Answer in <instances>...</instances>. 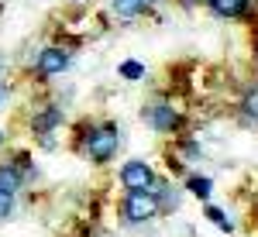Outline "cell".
Returning a JSON list of instances; mask_svg holds the SVG:
<instances>
[{
  "label": "cell",
  "instance_id": "cell-18",
  "mask_svg": "<svg viewBox=\"0 0 258 237\" xmlns=\"http://www.w3.org/2000/svg\"><path fill=\"white\" fill-rule=\"evenodd\" d=\"M0 72H4V62H0Z\"/></svg>",
  "mask_w": 258,
  "mask_h": 237
},
{
  "label": "cell",
  "instance_id": "cell-2",
  "mask_svg": "<svg viewBox=\"0 0 258 237\" xmlns=\"http://www.w3.org/2000/svg\"><path fill=\"white\" fill-rule=\"evenodd\" d=\"M159 210H162L159 193H148V189H135L120 203V217L127 223H148V220L159 217Z\"/></svg>",
  "mask_w": 258,
  "mask_h": 237
},
{
  "label": "cell",
  "instance_id": "cell-15",
  "mask_svg": "<svg viewBox=\"0 0 258 237\" xmlns=\"http://www.w3.org/2000/svg\"><path fill=\"white\" fill-rule=\"evenodd\" d=\"M152 4H162V0H145V7H152Z\"/></svg>",
  "mask_w": 258,
  "mask_h": 237
},
{
  "label": "cell",
  "instance_id": "cell-5",
  "mask_svg": "<svg viewBox=\"0 0 258 237\" xmlns=\"http://www.w3.org/2000/svg\"><path fill=\"white\" fill-rule=\"evenodd\" d=\"M145 120H148V124H152V131H159V134H172L179 124H182L179 110L169 103V100H155V103L145 110Z\"/></svg>",
  "mask_w": 258,
  "mask_h": 237
},
{
  "label": "cell",
  "instance_id": "cell-3",
  "mask_svg": "<svg viewBox=\"0 0 258 237\" xmlns=\"http://www.w3.org/2000/svg\"><path fill=\"white\" fill-rule=\"evenodd\" d=\"M120 186L127 189V193H135V189H148V193H159V179H155V169L148 165V162H124L120 165Z\"/></svg>",
  "mask_w": 258,
  "mask_h": 237
},
{
  "label": "cell",
  "instance_id": "cell-12",
  "mask_svg": "<svg viewBox=\"0 0 258 237\" xmlns=\"http://www.w3.org/2000/svg\"><path fill=\"white\" fill-rule=\"evenodd\" d=\"M207 220H210V223H217L220 230H231V220L224 217V210H217V206H207Z\"/></svg>",
  "mask_w": 258,
  "mask_h": 237
},
{
  "label": "cell",
  "instance_id": "cell-7",
  "mask_svg": "<svg viewBox=\"0 0 258 237\" xmlns=\"http://www.w3.org/2000/svg\"><path fill=\"white\" fill-rule=\"evenodd\" d=\"M207 7L224 21H241L248 14V0H207Z\"/></svg>",
  "mask_w": 258,
  "mask_h": 237
},
{
  "label": "cell",
  "instance_id": "cell-13",
  "mask_svg": "<svg viewBox=\"0 0 258 237\" xmlns=\"http://www.w3.org/2000/svg\"><path fill=\"white\" fill-rule=\"evenodd\" d=\"M14 213V193H4L0 189V220H7Z\"/></svg>",
  "mask_w": 258,
  "mask_h": 237
},
{
  "label": "cell",
  "instance_id": "cell-8",
  "mask_svg": "<svg viewBox=\"0 0 258 237\" xmlns=\"http://www.w3.org/2000/svg\"><path fill=\"white\" fill-rule=\"evenodd\" d=\"M21 182H24L21 165L18 162H4V165H0V189H4V193H18Z\"/></svg>",
  "mask_w": 258,
  "mask_h": 237
},
{
  "label": "cell",
  "instance_id": "cell-9",
  "mask_svg": "<svg viewBox=\"0 0 258 237\" xmlns=\"http://www.w3.org/2000/svg\"><path fill=\"white\" fill-rule=\"evenodd\" d=\"M110 7H114V14L117 18H138L141 11H145V0H110Z\"/></svg>",
  "mask_w": 258,
  "mask_h": 237
},
{
  "label": "cell",
  "instance_id": "cell-10",
  "mask_svg": "<svg viewBox=\"0 0 258 237\" xmlns=\"http://www.w3.org/2000/svg\"><path fill=\"white\" fill-rule=\"evenodd\" d=\"M117 76L120 79H127V83H138V79H145V62L138 59H124L117 65Z\"/></svg>",
  "mask_w": 258,
  "mask_h": 237
},
{
  "label": "cell",
  "instance_id": "cell-11",
  "mask_svg": "<svg viewBox=\"0 0 258 237\" xmlns=\"http://www.w3.org/2000/svg\"><path fill=\"white\" fill-rule=\"evenodd\" d=\"M186 186H189V193H193L197 199H210V193H214V182H210L207 176H189Z\"/></svg>",
  "mask_w": 258,
  "mask_h": 237
},
{
  "label": "cell",
  "instance_id": "cell-16",
  "mask_svg": "<svg viewBox=\"0 0 258 237\" xmlns=\"http://www.w3.org/2000/svg\"><path fill=\"white\" fill-rule=\"evenodd\" d=\"M4 100H7V97H4V86H0V107H4Z\"/></svg>",
  "mask_w": 258,
  "mask_h": 237
},
{
  "label": "cell",
  "instance_id": "cell-6",
  "mask_svg": "<svg viewBox=\"0 0 258 237\" xmlns=\"http://www.w3.org/2000/svg\"><path fill=\"white\" fill-rule=\"evenodd\" d=\"M62 124V107H55V103H48V107H41L38 114H35V120H31V131L38 134L45 144H52V131Z\"/></svg>",
  "mask_w": 258,
  "mask_h": 237
},
{
  "label": "cell",
  "instance_id": "cell-1",
  "mask_svg": "<svg viewBox=\"0 0 258 237\" xmlns=\"http://www.w3.org/2000/svg\"><path fill=\"white\" fill-rule=\"evenodd\" d=\"M117 148H120V131H117V124H90V127H83L80 151L90 158V162L107 165L110 158H117Z\"/></svg>",
  "mask_w": 258,
  "mask_h": 237
},
{
  "label": "cell",
  "instance_id": "cell-19",
  "mask_svg": "<svg viewBox=\"0 0 258 237\" xmlns=\"http://www.w3.org/2000/svg\"><path fill=\"white\" fill-rule=\"evenodd\" d=\"M0 141H4V131H0Z\"/></svg>",
  "mask_w": 258,
  "mask_h": 237
},
{
  "label": "cell",
  "instance_id": "cell-14",
  "mask_svg": "<svg viewBox=\"0 0 258 237\" xmlns=\"http://www.w3.org/2000/svg\"><path fill=\"white\" fill-rule=\"evenodd\" d=\"M244 114H248V117H255V120H258V93H251V97L244 100Z\"/></svg>",
  "mask_w": 258,
  "mask_h": 237
},
{
  "label": "cell",
  "instance_id": "cell-4",
  "mask_svg": "<svg viewBox=\"0 0 258 237\" xmlns=\"http://www.w3.org/2000/svg\"><path fill=\"white\" fill-rule=\"evenodd\" d=\"M66 65H69V52L59 48V45H45L38 52V59H35V76L38 79H55L66 72Z\"/></svg>",
  "mask_w": 258,
  "mask_h": 237
},
{
  "label": "cell",
  "instance_id": "cell-17",
  "mask_svg": "<svg viewBox=\"0 0 258 237\" xmlns=\"http://www.w3.org/2000/svg\"><path fill=\"white\" fill-rule=\"evenodd\" d=\"M186 4H197V0H186Z\"/></svg>",
  "mask_w": 258,
  "mask_h": 237
}]
</instances>
